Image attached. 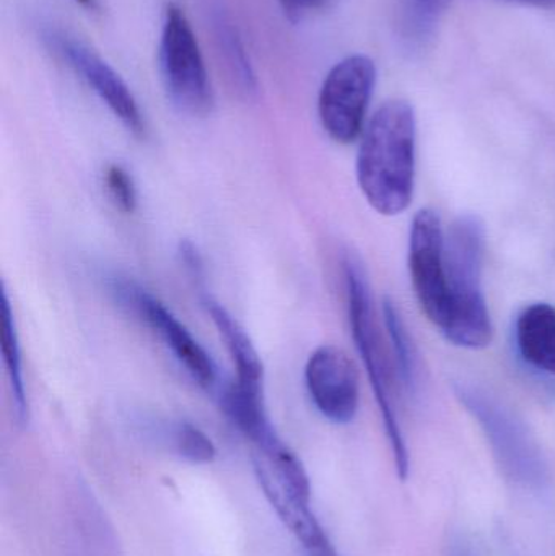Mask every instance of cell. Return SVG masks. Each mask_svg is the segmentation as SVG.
<instances>
[{"instance_id":"1","label":"cell","mask_w":555,"mask_h":556,"mask_svg":"<svg viewBox=\"0 0 555 556\" xmlns=\"http://www.w3.org/2000/svg\"><path fill=\"white\" fill-rule=\"evenodd\" d=\"M417 121L404 100L381 104L365 126L358 147V188L375 212L396 217L416 191Z\"/></svg>"},{"instance_id":"2","label":"cell","mask_w":555,"mask_h":556,"mask_svg":"<svg viewBox=\"0 0 555 556\" xmlns=\"http://www.w3.org/2000/svg\"><path fill=\"white\" fill-rule=\"evenodd\" d=\"M488 231L478 215H459L445 235L450 309L443 336L453 345L481 350L494 337L482 287Z\"/></svg>"},{"instance_id":"3","label":"cell","mask_w":555,"mask_h":556,"mask_svg":"<svg viewBox=\"0 0 555 556\" xmlns=\"http://www.w3.org/2000/svg\"><path fill=\"white\" fill-rule=\"evenodd\" d=\"M342 274H344L352 340H354L355 349L364 363L365 372H367L368 381L374 389L375 401L380 408L398 477L406 482L409 477L411 463L409 451H407L406 440H404L400 418H398L396 407H394L393 391L396 368H394L393 358L390 356L391 353L384 349L367 273L357 257L345 254L342 260Z\"/></svg>"},{"instance_id":"4","label":"cell","mask_w":555,"mask_h":556,"mask_svg":"<svg viewBox=\"0 0 555 556\" xmlns=\"http://www.w3.org/2000/svg\"><path fill=\"white\" fill-rule=\"evenodd\" d=\"M453 391L488 438L502 473L525 489L543 490L550 483V466L525 421L475 386L458 382Z\"/></svg>"},{"instance_id":"5","label":"cell","mask_w":555,"mask_h":556,"mask_svg":"<svg viewBox=\"0 0 555 556\" xmlns=\"http://www.w3.org/2000/svg\"><path fill=\"white\" fill-rule=\"evenodd\" d=\"M159 59L163 84L173 103L191 116L211 113L214 91L204 58L188 16L175 3L165 10Z\"/></svg>"},{"instance_id":"6","label":"cell","mask_w":555,"mask_h":556,"mask_svg":"<svg viewBox=\"0 0 555 556\" xmlns=\"http://www.w3.org/2000/svg\"><path fill=\"white\" fill-rule=\"evenodd\" d=\"M375 84L377 67L367 55H349L329 71L318 100L319 121L329 139L349 146L362 137Z\"/></svg>"},{"instance_id":"7","label":"cell","mask_w":555,"mask_h":556,"mask_svg":"<svg viewBox=\"0 0 555 556\" xmlns=\"http://www.w3.org/2000/svg\"><path fill=\"white\" fill-rule=\"evenodd\" d=\"M108 290L117 304L146 323L168 346L179 365L202 388L217 384V366L188 327L149 290L127 277L110 276Z\"/></svg>"},{"instance_id":"8","label":"cell","mask_w":555,"mask_h":556,"mask_svg":"<svg viewBox=\"0 0 555 556\" xmlns=\"http://www.w3.org/2000/svg\"><path fill=\"white\" fill-rule=\"evenodd\" d=\"M409 274L420 309L443 330L450 309L445 231L439 215L429 208L417 212L411 225Z\"/></svg>"},{"instance_id":"9","label":"cell","mask_w":555,"mask_h":556,"mask_svg":"<svg viewBox=\"0 0 555 556\" xmlns=\"http://www.w3.org/2000/svg\"><path fill=\"white\" fill-rule=\"evenodd\" d=\"M305 384L316 410L336 425L354 420L361 404L358 371L351 356L335 345L318 346L305 366Z\"/></svg>"},{"instance_id":"10","label":"cell","mask_w":555,"mask_h":556,"mask_svg":"<svg viewBox=\"0 0 555 556\" xmlns=\"http://www.w3.org/2000/svg\"><path fill=\"white\" fill-rule=\"evenodd\" d=\"M48 39L55 52L67 62L68 67L80 75L81 80L100 97L121 124L133 136L139 139L146 137L142 111L121 75L80 41L64 35H52Z\"/></svg>"},{"instance_id":"11","label":"cell","mask_w":555,"mask_h":556,"mask_svg":"<svg viewBox=\"0 0 555 556\" xmlns=\"http://www.w3.org/2000/svg\"><path fill=\"white\" fill-rule=\"evenodd\" d=\"M514 332L520 358L534 371L555 378V306L540 301L525 307Z\"/></svg>"},{"instance_id":"12","label":"cell","mask_w":555,"mask_h":556,"mask_svg":"<svg viewBox=\"0 0 555 556\" xmlns=\"http://www.w3.org/2000/svg\"><path fill=\"white\" fill-rule=\"evenodd\" d=\"M204 306L214 323L215 329L220 333L222 340L230 353L231 362L237 371L234 379L241 388L250 391L264 392V366L253 340L248 336L240 323L225 309L218 301L204 296Z\"/></svg>"},{"instance_id":"13","label":"cell","mask_w":555,"mask_h":556,"mask_svg":"<svg viewBox=\"0 0 555 556\" xmlns=\"http://www.w3.org/2000/svg\"><path fill=\"white\" fill-rule=\"evenodd\" d=\"M0 314H2V355L7 376H9L10 392H12L13 410H15L16 421L20 425H26L29 408L25 372H23L22 346H20L18 330H16L15 316H13L5 285H2V293H0Z\"/></svg>"},{"instance_id":"14","label":"cell","mask_w":555,"mask_h":556,"mask_svg":"<svg viewBox=\"0 0 555 556\" xmlns=\"http://www.w3.org/2000/svg\"><path fill=\"white\" fill-rule=\"evenodd\" d=\"M212 23H214L215 42H217L218 51L224 59L225 67L228 68L231 78L237 87L241 88V91L253 93L256 91V75L251 67L247 49H244L237 28L222 10H215Z\"/></svg>"},{"instance_id":"15","label":"cell","mask_w":555,"mask_h":556,"mask_svg":"<svg viewBox=\"0 0 555 556\" xmlns=\"http://www.w3.org/2000/svg\"><path fill=\"white\" fill-rule=\"evenodd\" d=\"M383 323L390 340V353L396 368L398 378L407 392H413L417 384V355L416 346L407 332L406 324L398 311L396 304L384 298Z\"/></svg>"},{"instance_id":"16","label":"cell","mask_w":555,"mask_h":556,"mask_svg":"<svg viewBox=\"0 0 555 556\" xmlns=\"http://www.w3.org/2000/svg\"><path fill=\"white\" fill-rule=\"evenodd\" d=\"M449 2L450 0H401L398 26L407 48L426 46Z\"/></svg>"},{"instance_id":"17","label":"cell","mask_w":555,"mask_h":556,"mask_svg":"<svg viewBox=\"0 0 555 556\" xmlns=\"http://www.w3.org/2000/svg\"><path fill=\"white\" fill-rule=\"evenodd\" d=\"M176 453L191 464H211L217 456L211 438L189 421H181L173 431Z\"/></svg>"},{"instance_id":"18","label":"cell","mask_w":555,"mask_h":556,"mask_svg":"<svg viewBox=\"0 0 555 556\" xmlns=\"http://www.w3.org/2000/svg\"><path fill=\"white\" fill-rule=\"evenodd\" d=\"M104 186L113 204L124 214H134L137 208V188L133 176L124 166L110 165L104 172Z\"/></svg>"},{"instance_id":"19","label":"cell","mask_w":555,"mask_h":556,"mask_svg":"<svg viewBox=\"0 0 555 556\" xmlns=\"http://www.w3.org/2000/svg\"><path fill=\"white\" fill-rule=\"evenodd\" d=\"M179 257H181L182 264H185L188 273L192 277L202 278L204 277V260H202L201 253L192 241L182 240L179 243Z\"/></svg>"},{"instance_id":"20","label":"cell","mask_w":555,"mask_h":556,"mask_svg":"<svg viewBox=\"0 0 555 556\" xmlns=\"http://www.w3.org/2000/svg\"><path fill=\"white\" fill-rule=\"evenodd\" d=\"M279 2L282 5L283 13L292 22H299L306 13L321 9L328 0H279Z\"/></svg>"},{"instance_id":"21","label":"cell","mask_w":555,"mask_h":556,"mask_svg":"<svg viewBox=\"0 0 555 556\" xmlns=\"http://www.w3.org/2000/svg\"><path fill=\"white\" fill-rule=\"evenodd\" d=\"M517 5L537 7V9H555V0H502Z\"/></svg>"},{"instance_id":"22","label":"cell","mask_w":555,"mask_h":556,"mask_svg":"<svg viewBox=\"0 0 555 556\" xmlns=\"http://www.w3.org/2000/svg\"><path fill=\"white\" fill-rule=\"evenodd\" d=\"M308 556H338L335 547L331 544L325 545V547L315 548V551L306 552Z\"/></svg>"},{"instance_id":"23","label":"cell","mask_w":555,"mask_h":556,"mask_svg":"<svg viewBox=\"0 0 555 556\" xmlns=\"http://www.w3.org/2000/svg\"><path fill=\"white\" fill-rule=\"evenodd\" d=\"M78 5L85 7V9L97 10L98 3L97 0H74Z\"/></svg>"}]
</instances>
